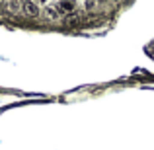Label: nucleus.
<instances>
[{
    "mask_svg": "<svg viewBox=\"0 0 154 150\" xmlns=\"http://www.w3.org/2000/svg\"><path fill=\"white\" fill-rule=\"evenodd\" d=\"M57 10H59V14H72L76 10V2L74 0H59Z\"/></svg>",
    "mask_w": 154,
    "mask_h": 150,
    "instance_id": "2",
    "label": "nucleus"
},
{
    "mask_svg": "<svg viewBox=\"0 0 154 150\" xmlns=\"http://www.w3.org/2000/svg\"><path fill=\"white\" fill-rule=\"evenodd\" d=\"M0 2H2V0H0Z\"/></svg>",
    "mask_w": 154,
    "mask_h": 150,
    "instance_id": "9",
    "label": "nucleus"
},
{
    "mask_svg": "<svg viewBox=\"0 0 154 150\" xmlns=\"http://www.w3.org/2000/svg\"><path fill=\"white\" fill-rule=\"evenodd\" d=\"M22 12L27 16V18H37L41 14V8H39L37 0H23L22 2Z\"/></svg>",
    "mask_w": 154,
    "mask_h": 150,
    "instance_id": "1",
    "label": "nucleus"
},
{
    "mask_svg": "<svg viewBox=\"0 0 154 150\" xmlns=\"http://www.w3.org/2000/svg\"><path fill=\"white\" fill-rule=\"evenodd\" d=\"M103 2H107V0H98V4H103Z\"/></svg>",
    "mask_w": 154,
    "mask_h": 150,
    "instance_id": "8",
    "label": "nucleus"
},
{
    "mask_svg": "<svg viewBox=\"0 0 154 150\" xmlns=\"http://www.w3.org/2000/svg\"><path fill=\"white\" fill-rule=\"evenodd\" d=\"M8 10H10L12 14H18V12L22 10V6H20V2H8Z\"/></svg>",
    "mask_w": 154,
    "mask_h": 150,
    "instance_id": "5",
    "label": "nucleus"
},
{
    "mask_svg": "<svg viewBox=\"0 0 154 150\" xmlns=\"http://www.w3.org/2000/svg\"><path fill=\"white\" fill-rule=\"evenodd\" d=\"M96 6H98V0H86V2H84V10L86 12H94Z\"/></svg>",
    "mask_w": 154,
    "mask_h": 150,
    "instance_id": "4",
    "label": "nucleus"
},
{
    "mask_svg": "<svg viewBox=\"0 0 154 150\" xmlns=\"http://www.w3.org/2000/svg\"><path fill=\"white\" fill-rule=\"evenodd\" d=\"M41 14H43V18L49 20V22H57V20H59V10H57V6H49V4H47L41 10Z\"/></svg>",
    "mask_w": 154,
    "mask_h": 150,
    "instance_id": "3",
    "label": "nucleus"
},
{
    "mask_svg": "<svg viewBox=\"0 0 154 150\" xmlns=\"http://www.w3.org/2000/svg\"><path fill=\"white\" fill-rule=\"evenodd\" d=\"M37 2H39V4H47V2H49V0H37Z\"/></svg>",
    "mask_w": 154,
    "mask_h": 150,
    "instance_id": "7",
    "label": "nucleus"
},
{
    "mask_svg": "<svg viewBox=\"0 0 154 150\" xmlns=\"http://www.w3.org/2000/svg\"><path fill=\"white\" fill-rule=\"evenodd\" d=\"M64 23H66V26H76V23H78V16H68V18L64 20Z\"/></svg>",
    "mask_w": 154,
    "mask_h": 150,
    "instance_id": "6",
    "label": "nucleus"
}]
</instances>
